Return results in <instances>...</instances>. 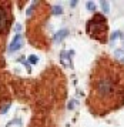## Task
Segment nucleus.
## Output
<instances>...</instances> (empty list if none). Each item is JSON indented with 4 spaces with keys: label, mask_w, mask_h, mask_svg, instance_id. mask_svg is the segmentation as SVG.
<instances>
[{
    "label": "nucleus",
    "mask_w": 124,
    "mask_h": 127,
    "mask_svg": "<svg viewBox=\"0 0 124 127\" xmlns=\"http://www.w3.org/2000/svg\"><path fill=\"white\" fill-rule=\"evenodd\" d=\"M116 57H119V60H124V52H116Z\"/></svg>",
    "instance_id": "nucleus-6"
},
{
    "label": "nucleus",
    "mask_w": 124,
    "mask_h": 127,
    "mask_svg": "<svg viewBox=\"0 0 124 127\" xmlns=\"http://www.w3.org/2000/svg\"><path fill=\"white\" fill-rule=\"evenodd\" d=\"M121 79H123V86H124V70H121Z\"/></svg>",
    "instance_id": "nucleus-9"
},
{
    "label": "nucleus",
    "mask_w": 124,
    "mask_h": 127,
    "mask_svg": "<svg viewBox=\"0 0 124 127\" xmlns=\"http://www.w3.org/2000/svg\"><path fill=\"white\" fill-rule=\"evenodd\" d=\"M89 109L96 116H106L124 104V86L121 70L111 59L100 57L90 77Z\"/></svg>",
    "instance_id": "nucleus-1"
},
{
    "label": "nucleus",
    "mask_w": 124,
    "mask_h": 127,
    "mask_svg": "<svg viewBox=\"0 0 124 127\" xmlns=\"http://www.w3.org/2000/svg\"><path fill=\"white\" fill-rule=\"evenodd\" d=\"M87 34L90 36L91 39L98 40L101 43L107 41V33H108V26L107 20L103 14H94L93 17L87 22Z\"/></svg>",
    "instance_id": "nucleus-3"
},
{
    "label": "nucleus",
    "mask_w": 124,
    "mask_h": 127,
    "mask_svg": "<svg viewBox=\"0 0 124 127\" xmlns=\"http://www.w3.org/2000/svg\"><path fill=\"white\" fill-rule=\"evenodd\" d=\"M101 6H103V9H104V12L107 13V10H108V3H106V1H101Z\"/></svg>",
    "instance_id": "nucleus-8"
},
{
    "label": "nucleus",
    "mask_w": 124,
    "mask_h": 127,
    "mask_svg": "<svg viewBox=\"0 0 124 127\" xmlns=\"http://www.w3.org/2000/svg\"><path fill=\"white\" fill-rule=\"evenodd\" d=\"M11 22H13L11 3L0 1V59L3 57V52H4V47H6L7 34L10 32Z\"/></svg>",
    "instance_id": "nucleus-2"
},
{
    "label": "nucleus",
    "mask_w": 124,
    "mask_h": 127,
    "mask_svg": "<svg viewBox=\"0 0 124 127\" xmlns=\"http://www.w3.org/2000/svg\"><path fill=\"white\" fill-rule=\"evenodd\" d=\"M87 9L91 10V12H96V4H94V3H91V1H89V3H87Z\"/></svg>",
    "instance_id": "nucleus-5"
},
{
    "label": "nucleus",
    "mask_w": 124,
    "mask_h": 127,
    "mask_svg": "<svg viewBox=\"0 0 124 127\" xmlns=\"http://www.w3.org/2000/svg\"><path fill=\"white\" fill-rule=\"evenodd\" d=\"M20 47H22V36L17 34L16 37H14L13 43H11V46H10V49H9V52L13 53V52H16V50H19Z\"/></svg>",
    "instance_id": "nucleus-4"
},
{
    "label": "nucleus",
    "mask_w": 124,
    "mask_h": 127,
    "mask_svg": "<svg viewBox=\"0 0 124 127\" xmlns=\"http://www.w3.org/2000/svg\"><path fill=\"white\" fill-rule=\"evenodd\" d=\"M3 94H4V90H3V84H1V81H0V101H1V98H3Z\"/></svg>",
    "instance_id": "nucleus-7"
}]
</instances>
